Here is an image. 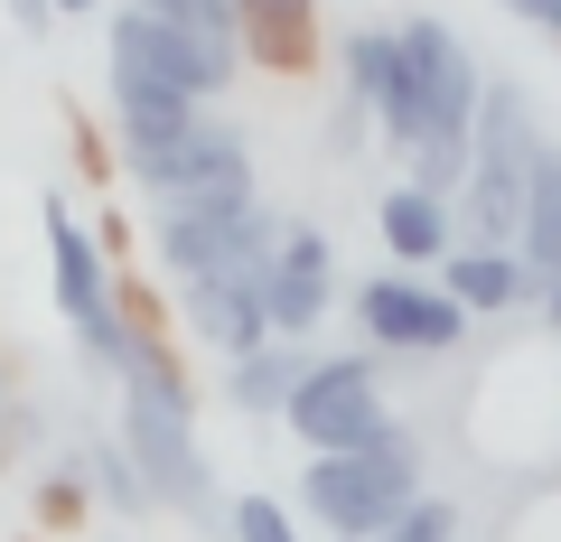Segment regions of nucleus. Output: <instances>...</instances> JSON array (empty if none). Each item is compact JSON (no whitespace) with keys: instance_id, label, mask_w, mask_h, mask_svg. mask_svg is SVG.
I'll list each match as a JSON object with an SVG mask.
<instances>
[{"instance_id":"f8f14e48","label":"nucleus","mask_w":561,"mask_h":542,"mask_svg":"<svg viewBox=\"0 0 561 542\" xmlns=\"http://www.w3.org/2000/svg\"><path fill=\"white\" fill-rule=\"evenodd\" d=\"M103 94H113V141H122V160H160L169 141H187L216 103H197L187 84H169V76H131V66H103Z\"/></svg>"},{"instance_id":"39448f33","label":"nucleus","mask_w":561,"mask_h":542,"mask_svg":"<svg viewBox=\"0 0 561 542\" xmlns=\"http://www.w3.org/2000/svg\"><path fill=\"white\" fill-rule=\"evenodd\" d=\"M280 243V216L262 197L234 206H150V262L169 281H206V272H234V262H262Z\"/></svg>"},{"instance_id":"cd10ccee","label":"nucleus","mask_w":561,"mask_h":542,"mask_svg":"<svg viewBox=\"0 0 561 542\" xmlns=\"http://www.w3.org/2000/svg\"><path fill=\"white\" fill-rule=\"evenodd\" d=\"M94 10H103V0H57V20H94Z\"/></svg>"},{"instance_id":"bb28decb","label":"nucleus","mask_w":561,"mask_h":542,"mask_svg":"<svg viewBox=\"0 0 561 542\" xmlns=\"http://www.w3.org/2000/svg\"><path fill=\"white\" fill-rule=\"evenodd\" d=\"M534 309H542V327H552V337H561V262H552V272H542V300H534Z\"/></svg>"},{"instance_id":"f257e3e1","label":"nucleus","mask_w":561,"mask_h":542,"mask_svg":"<svg viewBox=\"0 0 561 542\" xmlns=\"http://www.w3.org/2000/svg\"><path fill=\"white\" fill-rule=\"evenodd\" d=\"M421 496V440L412 422H393L375 449H328L300 459V523H319L328 542H365Z\"/></svg>"},{"instance_id":"0eeeda50","label":"nucleus","mask_w":561,"mask_h":542,"mask_svg":"<svg viewBox=\"0 0 561 542\" xmlns=\"http://www.w3.org/2000/svg\"><path fill=\"white\" fill-rule=\"evenodd\" d=\"M122 178H131L150 206H234V197H262L253 187V141H243L225 113H206L187 141L160 150V160H122Z\"/></svg>"},{"instance_id":"9b49d317","label":"nucleus","mask_w":561,"mask_h":542,"mask_svg":"<svg viewBox=\"0 0 561 542\" xmlns=\"http://www.w3.org/2000/svg\"><path fill=\"white\" fill-rule=\"evenodd\" d=\"M179 327L206 346V356H253L272 346V309H262V262H234V272H206V281H179Z\"/></svg>"},{"instance_id":"a211bd4d","label":"nucleus","mask_w":561,"mask_h":542,"mask_svg":"<svg viewBox=\"0 0 561 542\" xmlns=\"http://www.w3.org/2000/svg\"><path fill=\"white\" fill-rule=\"evenodd\" d=\"M515 253L534 262V281L561 262V141H552V131H542L534 178H524V224H515Z\"/></svg>"},{"instance_id":"393cba45","label":"nucleus","mask_w":561,"mask_h":542,"mask_svg":"<svg viewBox=\"0 0 561 542\" xmlns=\"http://www.w3.org/2000/svg\"><path fill=\"white\" fill-rule=\"evenodd\" d=\"M10 28H20V38H47V28H57V0H10Z\"/></svg>"},{"instance_id":"b1692460","label":"nucleus","mask_w":561,"mask_h":542,"mask_svg":"<svg viewBox=\"0 0 561 542\" xmlns=\"http://www.w3.org/2000/svg\"><path fill=\"white\" fill-rule=\"evenodd\" d=\"M28 440H38V412H28V393H20V356H0V468L20 459Z\"/></svg>"},{"instance_id":"5701e85b","label":"nucleus","mask_w":561,"mask_h":542,"mask_svg":"<svg viewBox=\"0 0 561 542\" xmlns=\"http://www.w3.org/2000/svg\"><path fill=\"white\" fill-rule=\"evenodd\" d=\"M84 515H94V486H84L76 459H57L38 477V523H84Z\"/></svg>"},{"instance_id":"20e7f679","label":"nucleus","mask_w":561,"mask_h":542,"mask_svg":"<svg viewBox=\"0 0 561 542\" xmlns=\"http://www.w3.org/2000/svg\"><path fill=\"white\" fill-rule=\"evenodd\" d=\"M393 38H402V57H412L421 113H431V150H440V160H468V131H478V103H486V66L468 57V38L449 20H421V10H402ZM431 150H412V160H431Z\"/></svg>"},{"instance_id":"dca6fc26","label":"nucleus","mask_w":561,"mask_h":542,"mask_svg":"<svg viewBox=\"0 0 561 542\" xmlns=\"http://www.w3.org/2000/svg\"><path fill=\"white\" fill-rule=\"evenodd\" d=\"M243 10V66L309 76L319 66V0H234Z\"/></svg>"},{"instance_id":"9d476101","label":"nucleus","mask_w":561,"mask_h":542,"mask_svg":"<svg viewBox=\"0 0 561 542\" xmlns=\"http://www.w3.org/2000/svg\"><path fill=\"white\" fill-rule=\"evenodd\" d=\"M262 309H272V337H319V319L337 309V253L319 224L280 216V243L262 253Z\"/></svg>"},{"instance_id":"f03ea898","label":"nucleus","mask_w":561,"mask_h":542,"mask_svg":"<svg viewBox=\"0 0 561 542\" xmlns=\"http://www.w3.org/2000/svg\"><path fill=\"white\" fill-rule=\"evenodd\" d=\"M280 430L300 440V459H328V449H375L393 430V393H383L375 346L365 356H309L300 393L280 402Z\"/></svg>"},{"instance_id":"6ab92c4d","label":"nucleus","mask_w":561,"mask_h":542,"mask_svg":"<svg viewBox=\"0 0 561 542\" xmlns=\"http://www.w3.org/2000/svg\"><path fill=\"white\" fill-rule=\"evenodd\" d=\"M76 468H84V486H94V505H103V515H122V523L160 515V505H150V477L131 468V449H122L113 430H103V440H84V449H76Z\"/></svg>"},{"instance_id":"2eb2a0df","label":"nucleus","mask_w":561,"mask_h":542,"mask_svg":"<svg viewBox=\"0 0 561 542\" xmlns=\"http://www.w3.org/2000/svg\"><path fill=\"white\" fill-rule=\"evenodd\" d=\"M440 290L468 309V319H515V309H534V300H542L534 262L505 253V243H459V253L440 262Z\"/></svg>"},{"instance_id":"4be33fe9","label":"nucleus","mask_w":561,"mask_h":542,"mask_svg":"<svg viewBox=\"0 0 561 542\" xmlns=\"http://www.w3.org/2000/svg\"><path fill=\"white\" fill-rule=\"evenodd\" d=\"M131 10H150V20H169V28H206V38H234V47H243V10H234V0H131Z\"/></svg>"},{"instance_id":"412c9836","label":"nucleus","mask_w":561,"mask_h":542,"mask_svg":"<svg viewBox=\"0 0 561 542\" xmlns=\"http://www.w3.org/2000/svg\"><path fill=\"white\" fill-rule=\"evenodd\" d=\"M365 542H459V505H449V496H431V486H421V496L402 505V515L383 523V533H365Z\"/></svg>"},{"instance_id":"423d86ee","label":"nucleus","mask_w":561,"mask_h":542,"mask_svg":"<svg viewBox=\"0 0 561 542\" xmlns=\"http://www.w3.org/2000/svg\"><path fill=\"white\" fill-rule=\"evenodd\" d=\"M103 66H131V76H169V84H187L197 103H216V94H234V84H243V47H234V38H206V28H169V20H150V10H131V0H122L113 20H103Z\"/></svg>"},{"instance_id":"1a4fd4ad","label":"nucleus","mask_w":561,"mask_h":542,"mask_svg":"<svg viewBox=\"0 0 561 542\" xmlns=\"http://www.w3.org/2000/svg\"><path fill=\"white\" fill-rule=\"evenodd\" d=\"M356 327H365V346H375V356H449L478 319H468L440 281L375 272V281H356Z\"/></svg>"},{"instance_id":"aec40b11","label":"nucleus","mask_w":561,"mask_h":542,"mask_svg":"<svg viewBox=\"0 0 561 542\" xmlns=\"http://www.w3.org/2000/svg\"><path fill=\"white\" fill-rule=\"evenodd\" d=\"M225 542H309V533H300V505L243 486V496H225Z\"/></svg>"},{"instance_id":"c85d7f7f","label":"nucleus","mask_w":561,"mask_h":542,"mask_svg":"<svg viewBox=\"0 0 561 542\" xmlns=\"http://www.w3.org/2000/svg\"><path fill=\"white\" fill-rule=\"evenodd\" d=\"M103 542H131V533H103Z\"/></svg>"},{"instance_id":"6e6552de","label":"nucleus","mask_w":561,"mask_h":542,"mask_svg":"<svg viewBox=\"0 0 561 542\" xmlns=\"http://www.w3.org/2000/svg\"><path fill=\"white\" fill-rule=\"evenodd\" d=\"M337 76H346V94L365 103V122L383 131V150H393V160L431 150V113H421V84H412V57H402L393 20L346 28V38H337Z\"/></svg>"},{"instance_id":"f3484780","label":"nucleus","mask_w":561,"mask_h":542,"mask_svg":"<svg viewBox=\"0 0 561 542\" xmlns=\"http://www.w3.org/2000/svg\"><path fill=\"white\" fill-rule=\"evenodd\" d=\"M309 356H319V346H300V337H272V346H253V356H234L225 365V402H234L243 422H280V402L300 393Z\"/></svg>"},{"instance_id":"4468645a","label":"nucleus","mask_w":561,"mask_h":542,"mask_svg":"<svg viewBox=\"0 0 561 542\" xmlns=\"http://www.w3.org/2000/svg\"><path fill=\"white\" fill-rule=\"evenodd\" d=\"M375 234H383V253H393V272H431V262L459 253V206L431 197V187H412V178H393L375 197Z\"/></svg>"},{"instance_id":"a878e982","label":"nucleus","mask_w":561,"mask_h":542,"mask_svg":"<svg viewBox=\"0 0 561 542\" xmlns=\"http://www.w3.org/2000/svg\"><path fill=\"white\" fill-rule=\"evenodd\" d=\"M505 10H515V20H524V28H542V38H552V47H561V0H505Z\"/></svg>"},{"instance_id":"7ed1b4c3","label":"nucleus","mask_w":561,"mask_h":542,"mask_svg":"<svg viewBox=\"0 0 561 542\" xmlns=\"http://www.w3.org/2000/svg\"><path fill=\"white\" fill-rule=\"evenodd\" d=\"M122 449H131V468L150 477V505L179 523H216L225 515V477L216 459H206L197 440V412H169V402H122Z\"/></svg>"},{"instance_id":"ddd939ff","label":"nucleus","mask_w":561,"mask_h":542,"mask_svg":"<svg viewBox=\"0 0 561 542\" xmlns=\"http://www.w3.org/2000/svg\"><path fill=\"white\" fill-rule=\"evenodd\" d=\"M38 224H47V281H57V319H66V327L103 319V309L122 300L113 253H103V243L76 224V206H66V197H47V206H38Z\"/></svg>"}]
</instances>
